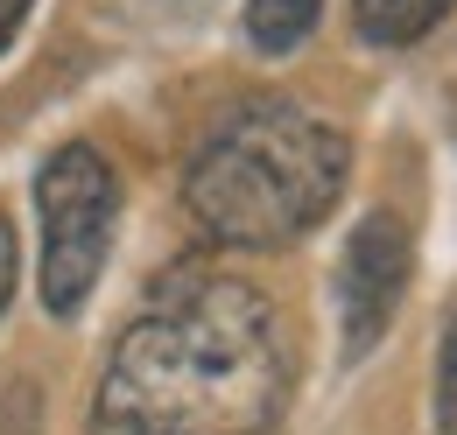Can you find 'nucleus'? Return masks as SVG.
I'll return each mask as SVG.
<instances>
[{
	"instance_id": "nucleus-1",
	"label": "nucleus",
	"mask_w": 457,
	"mask_h": 435,
	"mask_svg": "<svg viewBox=\"0 0 457 435\" xmlns=\"http://www.w3.org/2000/svg\"><path fill=\"white\" fill-rule=\"evenodd\" d=\"M295 358L275 302L239 274L183 267L120 330L99 429L106 435H268L288 407Z\"/></svg>"
},
{
	"instance_id": "nucleus-2",
	"label": "nucleus",
	"mask_w": 457,
	"mask_h": 435,
	"mask_svg": "<svg viewBox=\"0 0 457 435\" xmlns=\"http://www.w3.org/2000/svg\"><path fill=\"white\" fill-rule=\"evenodd\" d=\"M345 168H352V148L331 119L288 99H261V106L226 112L204 134L197 162L183 176V204L212 246L275 253L331 218Z\"/></svg>"
},
{
	"instance_id": "nucleus-3",
	"label": "nucleus",
	"mask_w": 457,
	"mask_h": 435,
	"mask_svg": "<svg viewBox=\"0 0 457 435\" xmlns=\"http://www.w3.org/2000/svg\"><path fill=\"white\" fill-rule=\"evenodd\" d=\"M36 218H43V267H36L43 309L78 316L106 274V253H113V225H120L113 162L85 141L57 148L36 176Z\"/></svg>"
},
{
	"instance_id": "nucleus-4",
	"label": "nucleus",
	"mask_w": 457,
	"mask_h": 435,
	"mask_svg": "<svg viewBox=\"0 0 457 435\" xmlns=\"http://www.w3.org/2000/svg\"><path fill=\"white\" fill-rule=\"evenodd\" d=\"M415 274V239L395 211H366L352 225L338 253V330H345V358H366L387 324H395L401 295Z\"/></svg>"
},
{
	"instance_id": "nucleus-5",
	"label": "nucleus",
	"mask_w": 457,
	"mask_h": 435,
	"mask_svg": "<svg viewBox=\"0 0 457 435\" xmlns=\"http://www.w3.org/2000/svg\"><path fill=\"white\" fill-rule=\"evenodd\" d=\"M451 7H457V0H352V21H359L366 43H380V50H408V43H422Z\"/></svg>"
},
{
	"instance_id": "nucleus-6",
	"label": "nucleus",
	"mask_w": 457,
	"mask_h": 435,
	"mask_svg": "<svg viewBox=\"0 0 457 435\" xmlns=\"http://www.w3.org/2000/svg\"><path fill=\"white\" fill-rule=\"evenodd\" d=\"M324 0H246V43L261 56H288L310 29H317Z\"/></svg>"
},
{
	"instance_id": "nucleus-7",
	"label": "nucleus",
	"mask_w": 457,
	"mask_h": 435,
	"mask_svg": "<svg viewBox=\"0 0 457 435\" xmlns=\"http://www.w3.org/2000/svg\"><path fill=\"white\" fill-rule=\"evenodd\" d=\"M436 429L457 435V316L444 330V351H436Z\"/></svg>"
},
{
	"instance_id": "nucleus-8",
	"label": "nucleus",
	"mask_w": 457,
	"mask_h": 435,
	"mask_svg": "<svg viewBox=\"0 0 457 435\" xmlns=\"http://www.w3.org/2000/svg\"><path fill=\"white\" fill-rule=\"evenodd\" d=\"M14 281H21V253H14V225L0 218V309H7V295H14Z\"/></svg>"
},
{
	"instance_id": "nucleus-9",
	"label": "nucleus",
	"mask_w": 457,
	"mask_h": 435,
	"mask_svg": "<svg viewBox=\"0 0 457 435\" xmlns=\"http://www.w3.org/2000/svg\"><path fill=\"white\" fill-rule=\"evenodd\" d=\"M21 14H29V0H0V50L14 43V29H21Z\"/></svg>"
}]
</instances>
